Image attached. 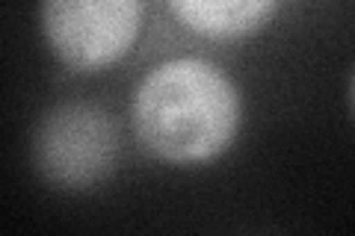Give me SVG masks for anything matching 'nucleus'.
<instances>
[{
  "mask_svg": "<svg viewBox=\"0 0 355 236\" xmlns=\"http://www.w3.org/2000/svg\"><path fill=\"white\" fill-rule=\"evenodd\" d=\"M240 92L216 65L172 60L133 95V130L166 163H207L237 136Z\"/></svg>",
  "mask_w": 355,
  "mask_h": 236,
  "instance_id": "nucleus-1",
  "label": "nucleus"
},
{
  "mask_svg": "<svg viewBox=\"0 0 355 236\" xmlns=\"http://www.w3.org/2000/svg\"><path fill=\"white\" fill-rule=\"evenodd\" d=\"M142 27V0H42V30L71 71L119 62Z\"/></svg>",
  "mask_w": 355,
  "mask_h": 236,
  "instance_id": "nucleus-2",
  "label": "nucleus"
},
{
  "mask_svg": "<svg viewBox=\"0 0 355 236\" xmlns=\"http://www.w3.org/2000/svg\"><path fill=\"white\" fill-rule=\"evenodd\" d=\"M36 165L51 183L86 189L116 165L119 133L113 118L92 104H62L36 130Z\"/></svg>",
  "mask_w": 355,
  "mask_h": 236,
  "instance_id": "nucleus-3",
  "label": "nucleus"
},
{
  "mask_svg": "<svg viewBox=\"0 0 355 236\" xmlns=\"http://www.w3.org/2000/svg\"><path fill=\"white\" fill-rule=\"evenodd\" d=\"M279 0H169L175 18L205 39L231 42L252 36L275 12Z\"/></svg>",
  "mask_w": 355,
  "mask_h": 236,
  "instance_id": "nucleus-4",
  "label": "nucleus"
}]
</instances>
